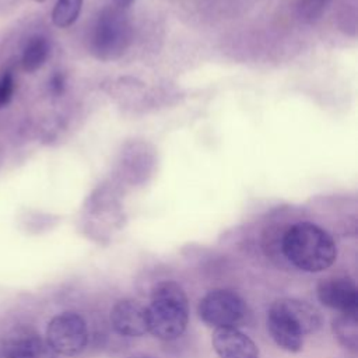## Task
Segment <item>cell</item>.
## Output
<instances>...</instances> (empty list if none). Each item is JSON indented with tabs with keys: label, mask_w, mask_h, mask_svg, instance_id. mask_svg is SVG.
<instances>
[{
	"label": "cell",
	"mask_w": 358,
	"mask_h": 358,
	"mask_svg": "<svg viewBox=\"0 0 358 358\" xmlns=\"http://www.w3.org/2000/svg\"><path fill=\"white\" fill-rule=\"evenodd\" d=\"M287 260L308 273H320L337 259V246L331 235L312 222L291 225L281 241Z\"/></svg>",
	"instance_id": "cell-1"
},
{
	"label": "cell",
	"mask_w": 358,
	"mask_h": 358,
	"mask_svg": "<svg viewBox=\"0 0 358 358\" xmlns=\"http://www.w3.org/2000/svg\"><path fill=\"white\" fill-rule=\"evenodd\" d=\"M145 315L147 333L164 341L179 338L189 322V302L183 288L172 280L155 284Z\"/></svg>",
	"instance_id": "cell-2"
},
{
	"label": "cell",
	"mask_w": 358,
	"mask_h": 358,
	"mask_svg": "<svg viewBox=\"0 0 358 358\" xmlns=\"http://www.w3.org/2000/svg\"><path fill=\"white\" fill-rule=\"evenodd\" d=\"M131 41V25L124 11L116 6L99 11L91 32L92 55L103 62L120 57Z\"/></svg>",
	"instance_id": "cell-3"
},
{
	"label": "cell",
	"mask_w": 358,
	"mask_h": 358,
	"mask_svg": "<svg viewBox=\"0 0 358 358\" xmlns=\"http://www.w3.org/2000/svg\"><path fill=\"white\" fill-rule=\"evenodd\" d=\"M197 313L207 326L214 329H239L249 317L245 301L231 289H213L207 292L199 302Z\"/></svg>",
	"instance_id": "cell-4"
},
{
	"label": "cell",
	"mask_w": 358,
	"mask_h": 358,
	"mask_svg": "<svg viewBox=\"0 0 358 358\" xmlns=\"http://www.w3.org/2000/svg\"><path fill=\"white\" fill-rule=\"evenodd\" d=\"M45 340L56 354L66 357L77 355L88 343L87 323L76 312L56 315L46 327Z\"/></svg>",
	"instance_id": "cell-5"
},
{
	"label": "cell",
	"mask_w": 358,
	"mask_h": 358,
	"mask_svg": "<svg viewBox=\"0 0 358 358\" xmlns=\"http://www.w3.org/2000/svg\"><path fill=\"white\" fill-rule=\"evenodd\" d=\"M316 295L322 305L345 315H358V289L347 277H329L316 287Z\"/></svg>",
	"instance_id": "cell-6"
},
{
	"label": "cell",
	"mask_w": 358,
	"mask_h": 358,
	"mask_svg": "<svg viewBox=\"0 0 358 358\" xmlns=\"http://www.w3.org/2000/svg\"><path fill=\"white\" fill-rule=\"evenodd\" d=\"M113 330L124 337H140L147 333L145 306L136 299L117 301L109 315Z\"/></svg>",
	"instance_id": "cell-7"
},
{
	"label": "cell",
	"mask_w": 358,
	"mask_h": 358,
	"mask_svg": "<svg viewBox=\"0 0 358 358\" xmlns=\"http://www.w3.org/2000/svg\"><path fill=\"white\" fill-rule=\"evenodd\" d=\"M267 330L273 341L287 352H299L303 347V333L292 319L274 302L267 313Z\"/></svg>",
	"instance_id": "cell-8"
},
{
	"label": "cell",
	"mask_w": 358,
	"mask_h": 358,
	"mask_svg": "<svg viewBox=\"0 0 358 358\" xmlns=\"http://www.w3.org/2000/svg\"><path fill=\"white\" fill-rule=\"evenodd\" d=\"M211 344L220 358H259L256 343L236 327L214 329Z\"/></svg>",
	"instance_id": "cell-9"
},
{
	"label": "cell",
	"mask_w": 358,
	"mask_h": 358,
	"mask_svg": "<svg viewBox=\"0 0 358 358\" xmlns=\"http://www.w3.org/2000/svg\"><path fill=\"white\" fill-rule=\"evenodd\" d=\"M3 354L6 358H56L46 340L29 330H17L10 336L4 343Z\"/></svg>",
	"instance_id": "cell-10"
},
{
	"label": "cell",
	"mask_w": 358,
	"mask_h": 358,
	"mask_svg": "<svg viewBox=\"0 0 358 358\" xmlns=\"http://www.w3.org/2000/svg\"><path fill=\"white\" fill-rule=\"evenodd\" d=\"M275 302L292 319V322L302 330L303 336L316 333L322 327V323H323L322 315L313 305L301 299H294V298L278 299Z\"/></svg>",
	"instance_id": "cell-11"
},
{
	"label": "cell",
	"mask_w": 358,
	"mask_h": 358,
	"mask_svg": "<svg viewBox=\"0 0 358 358\" xmlns=\"http://www.w3.org/2000/svg\"><path fill=\"white\" fill-rule=\"evenodd\" d=\"M49 53H50V45L45 36L42 35L31 36L22 50V56H21L22 69L27 73H34L39 70L48 60Z\"/></svg>",
	"instance_id": "cell-12"
},
{
	"label": "cell",
	"mask_w": 358,
	"mask_h": 358,
	"mask_svg": "<svg viewBox=\"0 0 358 358\" xmlns=\"http://www.w3.org/2000/svg\"><path fill=\"white\" fill-rule=\"evenodd\" d=\"M331 331L337 341L350 351L358 350V315L338 313L331 322Z\"/></svg>",
	"instance_id": "cell-13"
},
{
	"label": "cell",
	"mask_w": 358,
	"mask_h": 358,
	"mask_svg": "<svg viewBox=\"0 0 358 358\" xmlns=\"http://www.w3.org/2000/svg\"><path fill=\"white\" fill-rule=\"evenodd\" d=\"M84 0H57L52 10V22L57 28H67L73 25L83 7Z\"/></svg>",
	"instance_id": "cell-14"
},
{
	"label": "cell",
	"mask_w": 358,
	"mask_h": 358,
	"mask_svg": "<svg viewBox=\"0 0 358 358\" xmlns=\"http://www.w3.org/2000/svg\"><path fill=\"white\" fill-rule=\"evenodd\" d=\"M333 0H299L296 13L301 21L306 24L316 22L327 10Z\"/></svg>",
	"instance_id": "cell-15"
},
{
	"label": "cell",
	"mask_w": 358,
	"mask_h": 358,
	"mask_svg": "<svg viewBox=\"0 0 358 358\" xmlns=\"http://www.w3.org/2000/svg\"><path fill=\"white\" fill-rule=\"evenodd\" d=\"M14 94V78L11 73H4L0 77V109L6 106Z\"/></svg>",
	"instance_id": "cell-16"
},
{
	"label": "cell",
	"mask_w": 358,
	"mask_h": 358,
	"mask_svg": "<svg viewBox=\"0 0 358 358\" xmlns=\"http://www.w3.org/2000/svg\"><path fill=\"white\" fill-rule=\"evenodd\" d=\"M49 91L53 96H60L66 91V76L62 71H55L48 83Z\"/></svg>",
	"instance_id": "cell-17"
},
{
	"label": "cell",
	"mask_w": 358,
	"mask_h": 358,
	"mask_svg": "<svg viewBox=\"0 0 358 358\" xmlns=\"http://www.w3.org/2000/svg\"><path fill=\"white\" fill-rule=\"evenodd\" d=\"M134 1H136V0H113L115 6H116V7H119V8H122V10H124V8L130 7Z\"/></svg>",
	"instance_id": "cell-18"
},
{
	"label": "cell",
	"mask_w": 358,
	"mask_h": 358,
	"mask_svg": "<svg viewBox=\"0 0 358 358\" xmlns=\"http://www.w3.org/2000/svg\"><path fill=\"white\" fill-rule=\"evenodd\" d=\"M129 358H151V357H147V355H131Z\"/></svg>",
	"instance_id": "cell-19"
},
{
	"label": "cell",
	"mask_w": 358,
	"mask_h": 358,
	"mask_svg": "<svg viewBox=\"0 0 358 358\" xmlns=\"http://www.w3.org/2000/svg\"><path fill=\"white\" fill-rule=\"evenodd\" d=\"M34 1H36V3H42V1H45V0H34Z\"/></svg>",
	"instance_id": "cell-20"
}]
</instances>
